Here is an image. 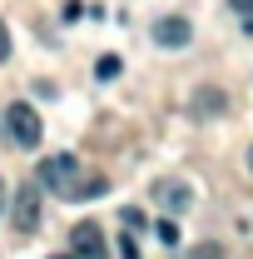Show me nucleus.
I'll list each match as a JSON object with an SVG mask.
<instances>
[{
  "mask_svg": "<svg viewBox=\"0 0 253 259\" xmlns=\"http://www.w3.org/2000/svg\"><path fill=\"white\" fill-rule=\"evenodd\" d=\"M80 160L75 155H50V160H40V190H55L60 199H75L80 194Z\"/></svg>",
  "mask_w": 253,
  "mask_h": 259,
  "instance_id": "obj_1",
  "label": "nucleus"
},
{
  "mask_svg": "<svg viewBox=\"0 0 253 259\" xmlns=\"http://www.w3.org/2000/svg\"><path fill=\"white\" fill-rule=\"evenodd\" d=\"M5 130H10V140H15L20 150H35V145H40V135H45L40 110H35V105H25V100H15V105L5 110Z\"/></svg>",
  "mask_w": 253,
  "mask_h": 259,
  "instance_id": "obj_2",
  "label": "nucleus"
},
{
  "mask_svg": "<svg viewBox=\"0 0 253 259\" xmlns=\"http://www.w3.org/2000/svg\"><path fill=\"white\" fill-rule=\"evenodd\" d=\"M10 225L20 234H35L40 229V180H25L20 190L10 194Z\"/></svg>",
  "mask_w": 253,
  "mask_h": 259,
  "instance_id": "obj_3",
  "label": "nucleus"
},
{
  "mask_svg": "<svg viewBox=\"0 0 253 259\" xmlns=\"http://www.w3.org/2000/svg\"><path fill=\"white\" fill-rule=\"evenodd\" d=\"M154 204L164 209V214H189L194 209V185L189 180H154Z\"/></svg>",
  "mask_w": 253,
  "mask_h": 259,
  "instance_id": "obj_4",
  "label": "nucleus"
},
{
  "mask_svg": "<svg viewBox=\"0 0 253 259\" xmlns=\"http://www.w3.org/2000/svg\"><path fill=\"white\" fill-rule=\"evenodd\" d=\"M149 35H154V45H164V50H184V45H194V25L184 20V15H159Z\"/></svg>",
  "mask_w": 253,
  "mask_h": 259,
  "instance_id": "obj_5",
  "label": "nucleus"
},
{
  "mask_svg": "<svg viewBox=\"0 0 253 259\" xmlns=\"http://www.w3.org/2000/svg\"><path fill=\"white\" fill-rule=\"evenodd\" d=\"M70 249H75V259H109V249H104V234H99L95 220H80V225L70 229Z\"/></svg>",
  "mask_w": 253,
  "mask_h": 259,
  "instance_id": "obj_6",
  "label": "nucleus"
},
{
  "mask_svg": "<svg viewBox=\"0 0 253 259\" xmlns=\"http://www.w3.org/2000/svg\"><path fill=\"white\" fill-rule=\"evenodd\" d=\"M223 110V90H199L194 95V115H219Z\"/></svg>",
  "mask_w": 253,
  "mask_h": 259,
  "instance_id": "obj_7",
  "label": "nucleus"
},
{
  "mask_svg": "<svg viewBox=\"0 0 253 259\" xmlns=\"http://www.w3.org/2000/svg\"><path fill=\"white\" fill-rule=\"evenodd\" d=\"M154 234H159V244L179 249V225H174V220H154Z\"/></svg>",
  "mask_w": 253,
  "mask_h": 259,
  "instance_id": "obj_8",
  "label": "nucleus"
},
{
  "mask_svg": "<svg viewBox=\"0 0 253 259\" xmlns=\"http://www.w3.org/2000/svg\"><path fill=\"white\" fill-rule=\"evenodd\" d=\"M119 70H124V65H119V55H99V65H95V75H99V80H114Z\"/></svg>",
  "mask_w": 253,
  "mask_h": 259,
  "instance_id": "obj_9",
  "label": "nucleus"
},
{
  "mask_svg": "<svg viewBox=\"0 0 253 259\" xmlns=\"http://www.w3.org/2000/svg\"><path fill=\"white\" fill-rule=\"evenodd\" d=\"M179 259H223V249L219 244H199V249H184Z\"/></svg>",
  "mask_w": 253,
  "mask_h": 259,
  "instance_id": "obj_10",
  "label": "nucleus"
},
{
  "mask_svg": "<svg viewBox=\"0 0 253 259\" xmlns=\"http://www.w3.org/2000/svg\"><path fill=\"white\" fill-rule=\"evenodd\" d=\"M119 259H139V244H134L129 234H124V239H119Z\"/></svg>",
  "mask_w": 253,
  "mask_h": 259,
  "instance_id": "obj_11",
  "label": "nucleus"
},
{
  "mask_svg": "<svg viewBox=\"0 0 253 259\" xmlns=\"http://www.w3.org/2000/svg\"><path fill=\"white\" fill-rule=\"evenodd\" d=\"M10 60V30H5V20H0V65Z\"/></svg>",
  "mask_w": 253,
  "mask_h": 259,
  "instance_id": "obj_12",
  "label": "nucleus"
},
{
  "mask_svg": "<svg viewBox=\"0 0 253 259\" xmlns=\"http://www.w3.org/2000/svg\"><path fill=\"white\" fill-rule=\"evenodd\" d=\"M228 5H233V10L243 15V20H253V0H228Z\"/></svg>",
  "mask_w": 253,
  "mask_h": 259,
  "instance_id": "obj_13",
  "label": "nucleus"
},
{
  "mask_svg": "<svg viewBox=\"0 0 253 259\" xmlns=\"http://www.w3.org/2000/svg\"><path fill=\"white\" fill-rule=\"evenodd\" d=\"M10 209V190H5V180H0V214Z\"/></svg>",
  "mask_w": 253,
  "mask_h": 259,
  "instance_id": "obj_14",
  "label": "nucleus"
},
{
  "mask_svg": "<svg viewBox=\"0 0 253 259\" xmlns=\"http://www.w3.org/2000/svg\"><path fill=\"white\" fill-rule=\"evenodd\" d=\"M248 169H253V145H248Z\"/></svg>",
  "mask_w": 253,
  "mask_h": 259,
  "instance_id": "obj_15",
  "label": "nucleus"
},
{
  "mask_svg": "<svg viewBox=\"0 0 253 259\" xmlns=\"http://www.w3.org/2000/svg\"><path fill=\"white\" fill-rule=\"evenodd\" d=\"M55 259H75V254H55Z\"/></svg>",
  "mask_w": 253,
  "mask_h": 259,
  "instance_id": "obj_16",
  "label": "nucleus"
}]
</instances>
